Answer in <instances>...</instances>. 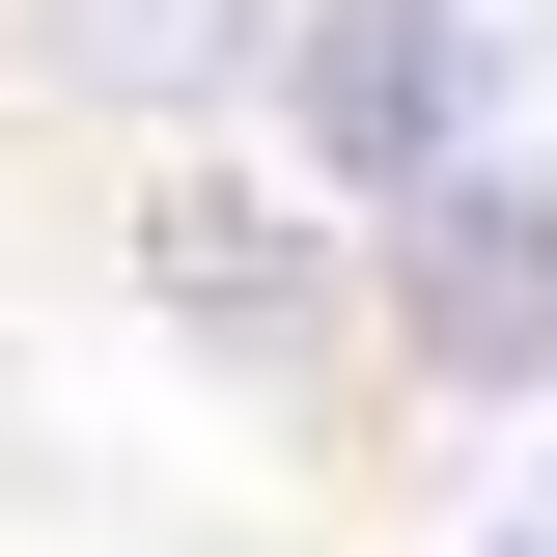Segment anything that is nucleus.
I'll return each mask as SVG.
<instances>
[{
	"label": "nucleus",
	"mask_w": 557,
	"mask_h": 557,
	"mask_svg": "<svg viewBox=\"0 0 557 557\" xmlns=\"http://www.w3.org/2000/svg\"><path fill=\"white\" fill-rule=\"evenodd\" d=\"M112 278L223 362V391H335V335L391 362V278H362V223L307 196L278 139H168V168H139V223H112Z\"/></svg>",
	"instance_id": "1"
},
{
	"label": "nucleus",
	"mask_w": 557,
	"mask_h": 557,
	"mask_svg": "<svg viewBox=\"0 0 557 557\" xmlns=\"http://www.w3.org/2000/svg\"><path fill=\"white\" fill-rule=\"evenodd\" d=\"M251 139H278V168L362 223V251H391L446 168H502V0H278Z\"/></svg>",
	"instance_id": "2"
},
{
	"label": "nucleus",
	"mask_w": 557,
	"mask_h": 557,
	"mask_svg": "<svg viewBox=\"0 0 557 557\" xmlns=\"http://www.w3.org/2000/svg\"><path fill=\"white\" fill-rule=\"evenodd\" d=\"M362 278H391V391H446V418H557V168H530V139L446 168Z\"/></svg>",
	"instance_id": "3"
},
{
	"label": "nucleus",
	"mask_w": 557,
	"mask_h": 557,
	"mask_svg": "<svg viewBox=\"0 0 557 557\" xmlns=\"http://www.w3.org/2000/svg\"><path fill=\"white\" fill-rule=\"evenodd\" d=\"M251 57H278V0H28V84H84L112 139L251 112Z\"/></svg>",
	"instance_id": "4"
},
{
	"label": "nucleus",
	"mask_w": 557,
	"mask_h": 557,
	"mask_svg": "<svg viewBox=\"0 0 557 557\" xmlns=\"http://www.w3.org/2000/svg\"><path fill=\"white\" fill-rule=\"evenodd\" d=\"M530 557H557V474H530Z\"/></svg>",
	"instance_id": "5"
},
{
	"label": "nucleus",
	"mask_w": 557,
	"mask_h": 557,
	"mask_svg": "<svg viewBox=\"0 0 557 557\" xmlns=\"http://www.w3.org/2000/svg\"><path fill=\"white\" fill-rule=\"evenodd\" d=\"M502 557H530V530H502Z\"/></svg>",
	"instance_id": "6"
}]
</instances>
